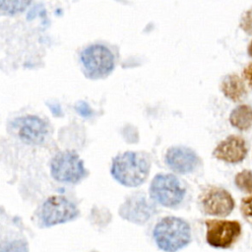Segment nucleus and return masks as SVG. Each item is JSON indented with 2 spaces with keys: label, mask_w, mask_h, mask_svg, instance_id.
I'll list each match as a JSON object with an SVG mask.
<instances>
[{
  "label": "nucleus",
  "mask_w": 252,
  "mask_h": 252,
  "mask_svg": "<svg viewBox=\"0 0 252 252\" xmlns=\"http://www.w3.org/2000/svg\"><path fill=\"white\" fill-rule=\"evenodd\" d=\"M83 70L87 77L98 79L107 76L114 68V56L104 45L93 44L80 54Z\"/></svg>",
  "instance_id": "3"
},
{
  "label": "nucleus",
  "mask_w": 252,
  "mask_h": 252,
  "mask_svg": "<svg viewBox=\"0 0 252 252\" xmlns=\"http://www.w3.org/2000/svg\"><path fill=\"white\" fill-rule=\"evenodd\" d=\"M150 163L139 153L125 152L112 159L111 175L120 184L127 187L141 185L148 177Z\"/></svg>",
  "instance_id": "1"
},
{
  "label": "nucleus",
  "mask_w": 252,
  "mask_h": 252,
  "mask_svg": "<svg viewBox=\"0 0 252 252\" xmlns=\"http://www.w3.org/2000/svg\"><path fill=\"white\" fill-rule=\"evenodd\" d=\"M32 0H0V10L6 15H16L22 13L31 4Z\"/></svg>",
  "instance_id": "15"
},
{
  "label": "nucleus",
  "mask_w": 252,
  "mask_h": 252,
  "mask_svg": "<svg viewBox=\"0 0 252 252\" xmlns=\"http://www.w3.org/2000/svg\"><path fill=\"white\" fill-rule=\"evenodd\" d=\"M206 240L216 248H228L239 238L241 224L237 220H206Z\"/></svg>",
  "instance_id": "7"
},
{
  "label": "nucleus",
  "mask_w": 252,
  "mask_h": 252,
  "mask_svg": "<svg viewBox=\"0 0 252 252\" xmlns=\"http://www.w3.org/2000/svg\"><path fill=\"white\" fill-rule=\"evenodd\" d=\"M240 28L248 34H252V9L246 11L240 20Z\"/></svg>",
  "instance_id": "19"
},
{
  "label": "nucleus",
  "mask_w": 252,
  "mask_h": 252,
  "mask_svg": "<svg viewBox=\"0 0 252 252\" xmlns=\"http://www.w3.org/2000/svg\"><path fill=\"white\" fill-rule=\"evenodd\" d=\"M79 211L74 203L62 196H51L42 205L41 221L44 226L67 222L76 219Z\"/></svg>",
  "instance_id": "6"
},
{
  "label": "nucleus",
  "mask_w": 252,
  "mask_h": 252,
  "mask_svg": "<svg viewBox=\"0 0 252 252\" xmlns=\"http://www.w3.org/2000/svg\"><path fill=\"white\" fill-rule=\"evenodd\" d=\"M230 124L238 130L245 131L252 127V107L242 104L235 107L229 116Z\"/></svg>",
  "instance_id": "14"
},
{
  "label": "nucleus",
  "mask_w": 252,
  "mask_h": 252,
  "mask_svg": "<svg viewBox=\"0 0 252 252\" xmlns=\"http://www.w3.org/2000/svg\"><path fill=\"white\" fill-rule=\"evenodd\" d=\"M243 77L247 81L248 85L252 88V63L246 66L243 70Z\"/></svg>",
  "instance_id": "21"
},
{
  "label": "nucleus",
  "mask_w": 252,
  "mask_h": 252,
  "mask_svg": "<svg viewBox=\"0 0 252 252\" xmlns=\"http://www.w3.org/2000/svg\"><path fill=\"white\" fill-rule=\"evenodd\" d=\"M185 194L178 178L172 174H158L150 186L151 197L158 204L165 207L178 205Z\"/></svg>",
  "instance_id": "5"
},
{
  "label": "nucleus",
  "mask_w": 252,
  "mask_h": 252,
  "mask_svg": "<svg viewBox=\"0 0 252 252\" xmlns=\"http://www.w3.org/2000/svg\"><path fill=\"white\" fill-rule=\"evenodd\" d=\"M76 109H77V111H78L82 116H85V117H86V116H90L91 113H92V111H91L89 105H88L86 102H84V101H80V102L77 104Z\"/></svg>",
  "instance_id": "20"
},
{
  "label": "nucleus",
  "mask_w": 252,
  "mask_h": 252,
  "mask_svg": "<svg viewBox=\"0 0 252 252\" xmlns=\"http://www.w3.org/2000/svg\"><path fill=\"white\" fill-rule=\"evenodd\" d=\"M199 158L197 155L186 147H172L165 155V162L170 169L178 173H188L193 171Z\"/></svg>",
  "instance_id": "11"
},
{
  "label": "nucleus",
  "mask_w": 252,
  "mask_h": 252,
  "mask_svg": "<svg viewBox=\"0 0 252 252\" xmlns=\"http://www.w3.org/2000/svg\"><path fill=\"white\" fill-rule=\"evenodd\" d=\"M1 252H29V249L26 241L16 240L4 245Z\"/></svg>",
  "instance_id": "17"
},
{
  "label": "nucleus",
  "mask_w": 252,
  "mask_h": 252,
  "mask_svg": "<svg viewBox=\"0 0 252 252\" xmlns=\"http://www.w3.org/2000/svg\"><path fill=\"white\" fill-rule=\"evenodd\" d=\"M248 53H249V55L252 57V41L250 42V44H249V46H248Z\"/></svg>",
  "instance_id": "22"
},
{
  "label": "nucleus",
  "mask_w": 252,
  "mask_h": 252,
  "mask_svg": "<svg viewBox=\"0 0 252 252\" xmlns=\"http://www.w3.org/2000/svg\"><path fill=\"white\" fill-rule=\"evenodd\" d=\"M236 186L246 193H252V171L251 170H242L237 173L235 176Z\"/></svg>",
  "instance_id": "16"
},
{
  "label": "nucleus",
  "mask_w": 252,
  "mask_h": 252,
  "mask_svg": "<svg viewBox=\"0 0 252 252\" xmlns=\"http://www.w3.org/2000/svg\"><path fill=\"white\" fill-rule=\"evenodd\" d=\"M94 252H95V251H94Z\"/></svg>",
  "instance_id": "23"
},
{
  "label": "nucleus",
  "mask_w": 252,
  "mask_h": 252,
  "mask_svg": "<svg viewBox=\"0 0 252 252\" xmlns=\"http://www.w3.org/2000/svg\"><path fill=\"white\" fill-rule=\"evenodd\" d=\"M201 205L204 212L208 215L226 217L233 210L234 201L226 190L211 187L201 195Z\"/></svg>",
  "instance_id": "9"
},
{
  "label": "nucleus",
  "mask_w": 252,
  "mask_h": 252,
  "mask_svg": "<svg viewBox=\"0 0 252 252\" xmlns=\"http://www.w3.org/2000/svg\"><path fill=\"white\" fill-rule=\"evenodd\" d=\"M50 171L56 181L63 183H77L88 174L84 161L72 151L55 155L50 163Z\"/></svg>",
  "instance_id": "4"
},
{
  "label": "nucleus",
  "mask_w": 252,
  "mask_h": 252,
  "mask_svg": "<svg viewBox=\"0 0 252 252\" xmlns=\"http://www.w3.org/2000/svg\"><path fill=\"white\" fill-rule=\"evenodd\" d=\"M144 198L139 199H129L120 209V215L131 221L144 222L146 220L151 217V207L148 206L146 202L142 204Z\"/></svg>",
  "instance_id": "12"
},
{
  "label": "nucleus",
  "mask_w": 252,
  "mask_h": 252,
  "mask_svg": "<svg viewBox=\"0 0 252 252\" xmlns=\"http://www.w3.org/2000/svg\"><path fill=\"white\" fill-rule=\"evenodd\" d=\"M240 210L245 220L252 223V195L242 199Z\"/></svg>",
  "instance_id": "18"
},
{
  "label": "nucleus",
  "mask_w": 252,
  "mask_h": 252,
  "mask_svg": "<svg viewBox=\"0 0 252 252\" xmlns=\"http://www.w3.org/2000/svg\"><path fill=\"white\" fill-rule=\"evenodd\" d=\"M153 234L158 247L165 252H176L191 241L190 225L176 217L160 220L156 224Z\"/></svg>",
  "instance_id": "2"
},
{
  "label": "nucleus",
  "mask_w": 252,
  "mask_h": 252,
  "mask_svg": "<svg viewBox=\"0 0 252 252\" xmlns=\"http://www.w3.org/2000/svg\"><path fill=\"white\" fill-rule=\"evenodd\" d=\"M247 155L245 141L239 136H228L221 141L214 150L213 156L229 163H237L244 159Z\"/></svg>",
  "instance_id": "10"
},
{
  "label": "nucleus",
  "mask_w": 252,
  "mask_h": 252,
  "mask_svg": "<svg viewBox=\"0 0 252 252\" xmlns=\"http://www.w3.org/2000/svg\"><path fill=\"white\" fill-rule=\"evenodd\" d=\"M11 130L21 141L30 145L42 144L48 135V126L35 115L21 116L10 123Z\"/></svg>",
  "instance_id": "8"
},
{
  "label": "nucleus",
  "mask_w": 252,
  "mask_h": 252,
  "mask_svg": "<svg viewBox=\"0 0 252 252\" xmlns=\"http://www.w3.org/2000/svg\"><path fill=\"white\" fill-rule=\"evenodd\" d=\"M220 88L222 94L232 101H239L243 99L247 94L245 84L236 74L227 75L222 80Z\"/></svg>",
  "instance_id": "13"
}]
</instances>
